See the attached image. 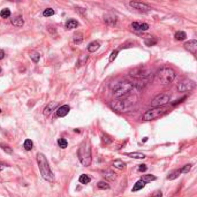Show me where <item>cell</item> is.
<instances>
[{"mask_svg":"<svg viewBox=\"0 0 197 197\" xmlns=\"http://www.w3.org/2000/svg\"><path fill=\"white\" fill-rule=\"evenodd\" d=\"M196 88V83L191 80H183L178 84V91L179 92H188Z\"/></svg>","mask_w":197,"mask_h":197,"instance_id":"obj_9","label":"cell"},{"mask_svg":"<svg viewBox=\"0 0 197 197\" xmlns=\"http://www.w3.org/2000/svg\"><path fill=\"white\" fill-rule=\"evenodd\" d=\"M103 142H104L105 144H109V143L112 142V139H109L107 135H103Z\"/></svg>","mask_w":197,"mask_h":197,"instance_id":"obj_39","label":"cell"},{"mask_svg":"<svg viewBox=\"0 0 197 197\" xmlns=\"http://www.w3.org/2000/svg\"><path fill=\"white\" fill-rule=\"evenodd\" d=\"M141 180L145 183L151 182V181H154V180H156V176H154V175H151V174H146V175H143Z\"/></svg>","mask_w":197,"mask_h":197,"instance_id":"obj_24","label":"cell"},{"mask_svg":"<svg viewBox=\"0 0 197 197\" xmlns=\"http://www.w3.org/2000/svg\"><path fill=\"white\" fill-rule=\"evenodd\" d=\"M169 100H171V95L169 94H160V95L156 96L153 98L151 104H152L153 107H161V106L168 104Z\"/></svg>","mask_w":197,"mask_h":197,"instance_id":"obj_8","label":"cell"},{"mask_svg":"<svg viewBox=\"0 0 197 197\" xmlns=\"http://www.w3.org/2000/svg\"><path fill=\"white\" fill-rule=\"evenodd\" d=\"M144 186H145V182H143L142 180H139L137 182L134 184V187H133V191H139V190L143 189Z\"/></svg>","mask_w":197,"mask_h":197,"instance_id":"obj_20","label":"cell"},{"mask_svg":"<svg viewBox=\"0 0 197 197\" xmlns=\"http://www.w3.org/2000/svg\"><path fill=\"white\" fill-rule=\"evenodd\" d=\"M176 76V73L172 68L169 67H164L159 69L157 74H156V77H154V81L159 84H168L171 82H173V80Z\"/></svg>","mask_w":197,"mask_h":197,"instance_id":"obj_5","label":"cell"},{"mask_svg":"<svg viewBox=\"0 0 197 197\" xmlns=\"http://www.w3.org/2000/svg\"><path fill=\"white\" fill-rule=\"evenodd\" d=\"M175 39L176 40H184L186 39V37H187V35H186V32L184 31H178L176 34H175Z\"/></svg>","mask_w":197,"mask_h":197,"instance_id":"obj_27","label":"cell"},{"mask_svg":"<svg viewBox=\"0 0 197 197\" xmlns=\"http://www.w3.org/2000/svg\"><path fill=\"white\" fill-rule=\"evenodd\" d=\"M126 156H128L130 158H135V159H144L145 158V154L141 152H127Z\"/></svg>","mask_w":197,"mask_h":197,"instance_id":"obj_17","label":"cell"},{"mask_svg":"<svg viewBox=\"0 0 197 197\" xmlns=\"http://www.w3.org/2000/svg\"><path fill=\"white\" fill-rule=\"evenodd\" d=\"M104 20H105V22H106L107 24H111V25L115 24V22H117L115 16H112V15H106V16H104Z\"/></svg>","mask_w":197,"mask_h":197,"instance_id":"obj_22","label":"cell"},{"mask_svg":"<svg viewBox=\"0 0 197 197\" xmlns=\"http://www.w3.org/2000/svg\"><path fill=\"white\" fill-rule=\"evenodd\" d=\"M77 27H79V22L76 21V20H74V19L68 20L67 23H66V28H67V29H75V28H77Z\"/></svg>","mask_w":197,"mask_h":197,"instance_id":"obj_19","label":"cell"},{"mask_svg":"<svg viewBox=\"0 0 197 197\" xmlns=\"http://www.w3.org/2000/svg\"><path fill=\"white\" fill-rule=\"evenodd\" d=\"M37 163H38V167L40 171V174L44 179L49 182H53L54 181V175L52 173L50 165H49V161L46 159V157L44 156L43 153H37Z\"/></svg>","mask_w":197,"mask_h":197,"instance_id":"obj_3","label":"cell"},{"mask_svg":"<svg viewBox=\"0 0 197 197\" xmlns=\"http://www.w3.org/2000/svg\"><path fill=\"white\" fill-rule=\"evenodd\" d=\"M150 197H163V193H161L160 190H156L154 193L151 194V196Z\"/></svg>","mask_w":197,"mask_h":197,"instance_id":"obj_40","label":"cell"},{"mask_svg":"<svg viewBox=\"0 0 197 197\" xmlns=\"http://www.w3.org/2000/svg\"><path fill=\"white\" fill-rule=\"evenodd\" d=\"M10 10L8 9V8H5V9H2L1 12H0V16L2 17V19H7V17H9L10 16Z\"/></svg>","mask_w":197,"mask_h":197,"instance_id":"obj_29","label":"cell"},{"mask_svg":"<svg viewBox=\"0 0 197 197\" xmlns=\"http://www.w3.org/2000/svg\"><path fill=\"white\" fill-rule=\"evenodd\" d=\"M137 97L136 96H128L121 99H115L109 103L111 109H115L118 112H129L136 107L137 105Z\"/></svg>","mask_w":197,"mask_h":197,"instance_id":"obj_1","label":"cell"},{"mask_svg":"<svg viewBox=\"0 0 197 197\" xmlns=\"http://www.w3.org/2000/svg\"><path fill=\"white\" fill-rule=\"evenodd\" d=\"M23 23H24V21H23V17L21 15H17V16H15V17L12 19V24L15 25V27H22Z\"/></svg>","mask_w":197,"mask_h":197,"instance_id":"obj_15","label":"cell"},{"mask_svg":"<svg viewBox=\"0 0 197 197\" xmlns=\"http://www.w3.org/2000/svg\"><path fill=\"white\" fill-rule=\"evenodd\" d=\"M150 74H151V70L148 69L146 67H137V68L130 70L129 75H130L133 79H135V80L146 81V79L150 76Z\"/></svg>","mask_w":197,"mask_h":197,"instance_id":"obj_7","label":"cell"},{"mask_svg":"<svg viewBox=\"0 0 197 197\" xmlns=\"http://www.w3.org/2000/svg\"><path fill=\"white\" fill-rule=\"evenodd\" d=\"M0 73H1V68H0Z\"/></svg>","mask_w":197,"mask_h":197,"instance_id":"obj_45","label":"cell"},{"mask_svg":"<svg viewBox=\"0 0 197 197\" xmlns=\"http://www.w3.org/2000/svg\"><path fill=\"white\" fill-rule=\"evenodd\" d=\"M102 174L105 176V179H107V180H114L115 179V173L113 172V171H111V169H105V171H103Z\"/></svg>","mask_w":197,"mask_h":197,"instance_id":"obj_16","label":"cell"},{"mask_svg":"<svg viewBox=\"0 0 197 197\" xmlns=\"http://www.w3.org/2000/svg\"><path fill=\"white\" fill-rule=\"evenodd\" d=\"M100 47V43L99 42H91V43L89 44V46H88V51L89 52H96L98 49Z\"/></svg>","mask_w":197,"mask_h":197,"instance_id":"obj_18","label":"cell"},{"mask_svg":"<svg viewBox=\"0 0 197 197\" xmlns=\"http://www.w3.org/2000/svg\"><path fill=\"white\" fill-rule=\"evenodd\" d=\"M113 166L114 167L119 168V169H124V166H126V164H124V161L121 160H114V163H113Z\"/></svg>","mask_w":197,"mask_h":197,"instance_id":"obj_30","label":"cell"},{"mask_svg":"<svg viewBox=\"0 0 197 197\" xmlns=\"http://www.w3.org/2000/svg\"><path fill=\"white\" fill-rule=\"evenodd\" d=\"M97 187L99 189H109V184L107 182H105V181H99L98 184H97Z\"/></svg>","mask_w":197,"mask_h":197,"instance_id":"obj_31","label":"cell"},{"mask_svg":"<svg viewBox=\"0 0 197 197\" xmlns=\"http://www.w3.org/2000/svg\"><path fill=\"white\" fill-rule=\"evenodd\" d=\"M23 146H24V149H25L27 151H30V150L32 149V146H34V143H32V141H31V139H25V141H24V144H23Z\"/></svg>","mask_w":197,"mask_h":197,"instance_id":"obj_28","label":"cell"},{"mask_svg":"<svg viewBox=\"0 0 197 197\" xmlns=\"http://www.w3.org/2000/svg\"><path fill=\"white\" fill-rule=\"evenodd\" d=\"M190 169H191V165L188 164V165H184V167L181 168V169H180V172H181V173H188Z\"/></svg>","mask_w":197,"mask_h":197,"instance_id":"obj_37","label":"cell"},{"mask_svg":"<svg viewBox=\"0 0 197 197\" xmlns=\"http://www.w3.org/2000/svg\"><path fill=\"white\" fill-rule=\"evenodd\" d=\"M144 43H145L146 46H152V45H156V44H157V40L149 38V39H145V40H144Z\"/></svg>","mask_w":197,"mask_h":197,"instance_id":"obj_35","label":"cell"},{"mask_svg":"<svg viewBox=\"0 0 197 197\" xmlns=\"http://www.w3.org/2000/svg\"><path fill=\"white\" fill-rule=\"evenodd\" d=\"M43 15L45 17H49V16H53L54 15V10L52 8H46L43 12Z\"/></svg>","mask_w":197,"mask_h":197,"instance_id":"obj_32","label":"cell"},{"mask_svg":"<svg viewBox=\"0 0 197 197\" xmlns=\"http://www.w3.org/2000/svg\"><path fill=\"white\" fill-rule=\"evenodd\" d=\"M166 112H167V109L164 107V106H161V107H153V109H150L149 111H146L145 113L142 115V120H144V121H151V120L160 118Z\"/></svg>","mask_w":197,"mask_h":197,"instance_id":"obj_6","label":"cell"},{"mask_svg":"<svg viewBox=\"0 0 197 197\" xmlns=\"http://www.w3.org/2000/svg\"><path fill=\"white\" fill-rule=\"evenodd\" d=\"M69 111H70V107H69L68 105H62V106H60V107L57 109V115H58L59 118H64L68 114Z\"/></svg>","mask_w":197,"mask_h":197,"instance_id":"obj_13","label":"cell"},{"mask_svg":"<svg viewBox=\"0 0 197 197\" xmlns=\"http://www.w3.org/2000/svg\"><path fill=\"white\" fill-rule=\"evenodd\" d=\"M139 172H144V171H146V165H139Z\"/></svg>","mask_w":197,"mask_h":197,"instance_id":"obj_41","label":"cell"},{"mask_svg":"<svg viewBox=\"0 0 197 197\" xmlns=\"http://www.w3.org/2000/svg\"><path fill=\"white\" fill-rule=\"evenodd\" d=\"M58 106V103L57 102H51L45 109H44V115H50L52 112L54 111V109Z\"/></svg>","mask_w":197,"mask_h":197,"instance_id":"obj_14","label":"cell"},{"mask_svg":"<svg viewBox=\"0 0 197 197\" xmlns=\"http://www.w3.org/2000/svg\"><path fill=\"white\" fill-rule=\"evenodd\" d=\"M118 53H119V50H115V51H113L112 53H111V57H109V62H112L114 59L117 58Z\"/></svg>","mask_w":197,"mask_h":197,"instance_id":"obj_38","label":"cell"},{"mask_svg":"<svg viewBox=\"0 0 197 197\" xmlns=\"http://www.w3.org/2000/svg\"><path fill=\"white\" fill-rule=\"evenodd\" d=\"M180 169H175V171H173V172H171L169 174L167 175V180H174V179H176L179 175H180Z\"/></svg>","mask_w":197,"mask_h":197,"instance_id":"obj_25","label":"cell"},{"mask_svg":"<svg viewBox=\"0 0 197 197\" xmlns=\"http://www.w3.org/2000/svg\"><path fill=\"white\" fill-rule=\"evenodd\" d=\"M76 10H79L81 14H84L85 13V10H84V8H81V7H76Z\"/></svg>","mask_w":197,"mask_h":197,"instance_id":"obj_42","label":"cell"},{"mask_svg":"<svg viewBox=\"0 0 197 197\" xmlns=\"http://www.w3.org/2000/svg\"><path fill=\"white\" fill-rule=\"evenodd\" d=\"M134 85L130 82L127 81H122V82H118L114 85H112V90H113V96L115 99H121L124 97H128L129 94L133 91Z\"/></svg>","mask_w":197,"mask_h":197,"instance_id":"obj_2","label":"cell"},{"mask_svg":"<svg viewBox=\"0 0 197 197\" xmlns=\"http://www.w3.org/2000/svg\"><path fill=\"white\" fill-rule=\"evenodd\" d=\"M131 28L136 31H145L149 29V24L146 23H139V22H133L131 23Z\"/></svg>","mask_w":197,"mask_h":197,"instance_id":"obj_12","label":"cell"},{"mask_svg":"<svg viewBox=\"0 0 197 197\" xmlns=\"http://www.w3.org/2000/svg\"><path fill=\"white\" fill-rule=\"evenodd\" d=\"M129 6L131 8H134V9H137L139 12H150L151 10V7L149 6V5H146V4H143V2H129Z\"/></svg>","mask_w":197,"mask_h":197,"instance_id":"obj_10","label":"cell"},{"mask_svg":"<svg viewBox=\"0 0 197 197\" xmlns=\"http://www.w3.org/2000/svg\"><path fill=\"white\" fill-rule=\"evenodd\" d=\"M88 60V55H84V54H82L81 55V58H80V61L76 64V66H82L85 61Z\"/></svg>","mask_w":197,"mask_h":197,"instance_id":"obj_36","label":"cell"},{"mask_svg":"<svg viewBox=\"0 0 197 197\" xmlns=\"http://www.w3.org/2000/svg\"><path fill=\"white\" fill-rule=\"evenodd\" d=\"M6 166H7V165H5V164H4V163H0V171H2V169H4V168L6 167Z\"/></svg>","mask_w":197,"mask_h":197,"instance_id":"obj_44","label":"cell"},{"mask_svg":"<svg viewBox=\"0 0 197 197\" xmlns=\"http://www.w3.org/2000/svg\"><path fill=\"white\" fill-rule=\"evenodd\" d=\"M0 146H1V149H2L4 151H6V152L9 153V154H12V153H13V149H12L10 146L6 145V144H0Z\"/></svg>","mask_w":197,"mask_h":197,"instance_id":"obj_34","label":"cell"},{"mask_svg":"<svg viewBox=\"0 0 197 197\" xmlns=\"http://www.w3.org/2000/svg\"><path fill=\"white\" fill-rule=\"evenodd\" d=\"M4 57H5V52L2 51V50H0V60L4 59Z\"/></svg>","mask_w":197,"mask_h":197,"instance_id":"obj_43","label":"cell"},{"mask_svg":"<svg viewBox=\"0 0 197 197\" xmlns=\"http://www.w3.org/2000/svg\"><path fill=\"white\" fill-rule=\"evenodd\" d=\"M79 181H80L82 184H88V183L91 181V178L87 174H82L80 176V179H79Z\"/></svg>","mask_w":197,"mask_h":197,"instance_id":"obj_23","label":"cell"},{"mask_svg":"<svg viewBox=\"0 0 197 197\" xmlns=\"http://www.w3.org/2000/svg\"><path fill=\"white\" fill-rule=\"evenodd\" d=\"M184 49L187 50L188 52H190L191 54L196 55L197 52V40L196 39H191V40H188L187 43H184Z\"/></svg>","mask_w":197,"mask_h":197,"instance_id":"obj_11","label":"cell"},{"mask_svg":"<svg viewBox=\"0 0 197 197\" xmlns=\"http://www.w3.org/2000/svg\"><path fill=\"white\" fill-rule=\"evenodd\" d=\"M77 157H79V160L81 161V164L83 166H90L92 157H91V145H90L89 141L83 142L82 145L79 148Z\"/></svg>","mask_w":197,"mask_h":197,"instance_id":"obj_4","label":"cell"},{"mask_svg":"<svg viewBox=\"0 0 197 197\" xmlns=\"http://www.w3.org/2000/svg\"><path fill=\"white\" fill-rule=\"evenodd\" d=\"M58 144H59V146H60L61 149H66L67 145H68V142H67L65 139H58Z\"/></svg>","mask_w":197,"mask_h":197,"instance_id":"obj_33","label":"cell"},{"mask_svg":"<svg viewBox=\"0 0 197 197\" xmlns=\"http://www.w3.org/2000/svg\"><path fill=\"white\" fill-rule=\"evenodd\" d=\"M30 58H31V60L34 61V62H38L39 61V59H40V55H39V53L36 51H31L30 52Z\"/></svg>","mask_w":197,"mask_h":197,"instance_id":"obj_26","label":"cell"},{"mask_svg":"<svg viewBox=\"0 0 197 197\" xmlns=\"http://www.w3.org/2000/svg\"><path fill=\"white\" fill-rule=\"evenodd\" d=\"M73 40L75 44H81L83 42V34L82 32H76L73 37Z\"/></svg>","mask_w":197,"mask_h":197,"instance_id":"obj_21","label":"cell"}]
</instances>
